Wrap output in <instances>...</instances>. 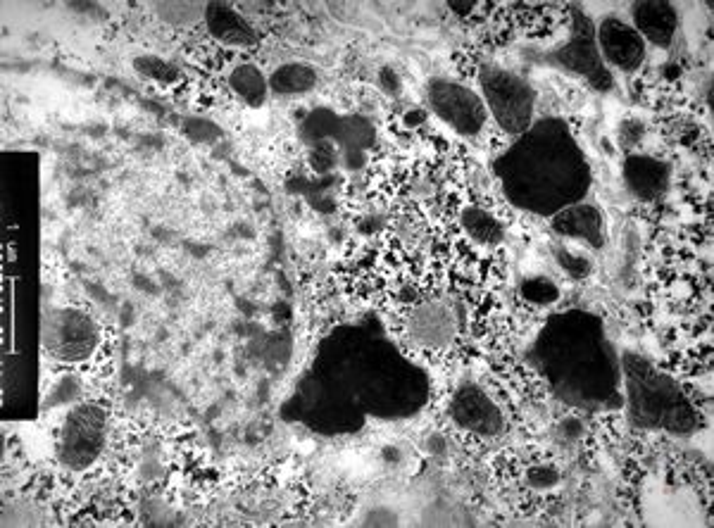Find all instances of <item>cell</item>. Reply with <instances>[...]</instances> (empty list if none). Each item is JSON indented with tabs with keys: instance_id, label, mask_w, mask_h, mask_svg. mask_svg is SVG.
<instances>
[{
	"instance_id": "cell-2",
	"label": "cell",
	"mask_w": 714,
	"mask_h": 528,
	"mask_svg": "<svg viewBox=\"0 0 714 528\" xmlns=\"http://www.w3.org/2000/svg\"><path fill=\"white\" fill-rule=\"evenodd\" d=\"M103 431L105 417L98 407L84 405L74 410V414H70V419H67L65 431H62V462L72 469H84L86 464H91L98 457L100 448H103Z\"/></svg>"
},
{
	"instance_id": "cell-6",
	"label": "cell",
	"mask_w": 714,
	"mask_h": 528,
	"mask_svg": "<svg viewBox=\"0 0 714 528\" xmlns=\"http://www.w3.org/2000/svg\"><path fill=\"white\" fill-rule=\"evenodd\" d=\"M208 24H210L212 34L227 43L243 46V43L255 41L253 31H250L246 22H243V17H238L236 12H231V8H227V5H210Z\"/></svg>"
},
{
	"instance_id": "cell-7",
	"label": "cell",
	"mask_w": 714,
	"mask_h": 528,
	"mask_svg": "<svg viewBox=\"0 0 714 528\" xmlns=\"http://www.w3.org/2000/svg\"><path fill=\"white\" fill-rule=\"evenodd\" d=\"M636 22L638 27H641V31L648 34L650 41L662 43V46H667L674 34V12L669 10V5H660V3L636 5Z\"/></svg>"
},
{
	"instance_id": "cell-11",
	"label": "cell",
	"mask_w": 714,
	"mask_h": 528,
	"mask_svg": "<svg viewBox=\"0 0 714 528\" xmlns=\"http://www.w3.org/2000/svg\"><path fill=\"white\" fill-rule=\"evenodd\" d=\"M134 67H136V72L141 74V77H148V79H155V81H160V84H172V81H177L179 79V72L174 69L172 65H167L165 60H160V58H139L134 62Z\"/></svg>"
},
{
	"instance_id": "cell-8",
	"label": "cell",
	"mask_w": 714,
	"mask_h": 528,
	"mask_svg": "<svg viewBox=\"0 0 714 528\" xmlns=\"http://www.w3.org/2000/svg\"><path fill=\"white\" fill-rule=\"evenodd\" d=\"M315 86V72L305 65H286L274 72L272 88L281 96H293V93H305Z\"/></svg>"
},
{
	"instance_id": "cell-5",
	"label": "cell",
	"mask_w": 714,
	"mask_h": 528,
	"mask_svg": "<svg viewBox=\"0 0 714 528\" xmlns=\"http://www.w3.org/2000/svg\"><path fill=\"white\" fill-rule=\"evenodd\" d=\"M600 41H603V48L615 65L619 67H636L641 62L643 46L638 41V36L631 29H626L624 24L619 22H607L600 29Z\"/></svg>"
},
{
	"instance_id": "cell-1",
	"label": "cell",
	"mask_w": 714,
	"mask_h": 528,
	"mask_svg": "<svg viewBox=\"0 0 714 528\" xmlns=\"http://www.w3.org/2000/svg\"><path fill=\"white\" fill-rule=\"evenodd\" d=\"M43 345L60 362H81L98 345L96 324L79 310L53 312L43 324Z\"/></svg>"
},
{
	"instance_id": "cell-10",
	"label": "cell",
	"mask_w": 714,
	"mask_h": 528,
	"mask_svg": "<svg viewBox=\"0 0 714 528\" xmlns=\"http://www.w3.org/2000/svg\"><path fill=\"white\" fill-rule=\"evenodd\" d=\"M465 226L467 231L472 234L476 241H484V243H493L500 238V229L498 224L493 222L491 215H486V212L481 210H472L465 215Z\"/></svg>"
},
{
	"instance_id": "cell-3",
	"label": "cell",
	"mask_w": 714,
	"mask_h": 528,
	"mask_svg": "<svg viewBox=\"0 0 714 528\" xmlns=\"http://www.w3.org/2000/svg\"><path fill=\"white\" fill-rule=\"evenodd\" d=\"M486 91L498 122L510 131H522L531 117L529 88L507 74H496V77L486 79Z\"/></svg>"
},
{
	"instance_id": "cell-9",
	"label": "cell",
	"mask_w": 714,
	"mask_h": 528,
	"mask_svg": "<svg viewBox=\"0 0 714 528\" xmlns=\"http://www.w3.org/2000/svg\"><path fill=\"white\" fill-rule=\"evenodd\" d=\"M231 86H234V91L246 100L248 105H262V100H265L267 84L253 65L238 67L236 72L231 74Z\"/></svg>"
},
{
	"instance_id": "cell-12",
	"label": "cell",
	"mask_w": 714,
	"mask_h": 528,
	"mask_svg": "<svg viewBox=\"0 0 714 528\" xmlns=\"http://www.w3.org/2000/svg\"><path fill=\"white\" fill-rule=\"evenodd\" d=\"M334 162H336L334 148L327 146V143H322V146H317L315 157H312V165H315L317 172H329V169L334 167Z\"/></svg>"
},
{
	"instance_id": "cell-4",
	"label": "cell",
	"mask_w": 714,
	"mask_h": 528,
	"mask_svg": "<svg viewBox=\"0 0 714 528\" xmlns=\"http://www.w3.org/2000/svg\"><path fill=\"white\" fill-rule=\"evenodd\" d=\"M431 103L436 105L438 115L453 124L455 129H460L462 134H474L484 124V110H481L479 100L465 88L450 84L436 86L431 91Z\"/></svg>"
}]
</instances>
